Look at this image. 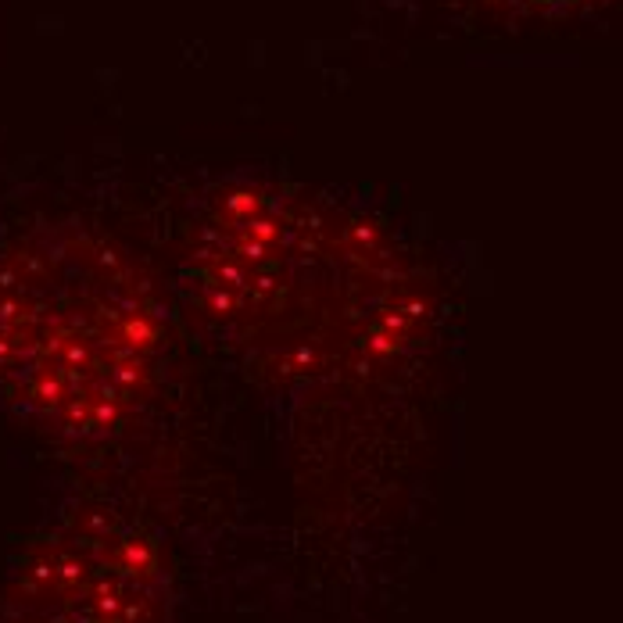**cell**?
<instances>
[{"label": "cell", "mask_w": 623, "mask_h": 623, "mask_svg": "<svg viewBox=\"0 0 623 623\" xmlns=\"http://www.w3.org/2000/svg\"><path fill=\"white\" fill-rule=\"evenodd\" d=\"M180 280L194 316L251 369L355 380L427 326L412 258L376 219L283 187H219L187 226Z\"/></svg>", "instance_id": "6da1fadb"}, {"label": "cell", "mask_w": 623, "mask_h": 623, "mask_svg": "<svg viewBox=\"0 0 623 623\" xmlns=\"http://www.w3.org/2000/svg\"><path fill=\"white\" fill-rule=\"evenodd\" d=\"M8 623H165L151 541L108 520L61 530L29 555Z\"/></svg>", "instance_id": "3957f363"}, {"label": "cell", "mask_w": 623, "mask_h": 623, "mask_svg": "<svg viewBox=\"0 0 623 623\" xmlns=\"http://www.w3.org/2000/svg\"><path fill=\"white\" fill-rule=\"evenodd\" d=\"M165 305L122 248L40 226L0 255V398L58 437H108L144 409Z\"/></svg>", "instance_id": "7a4b0ae2"}]
</instances>
